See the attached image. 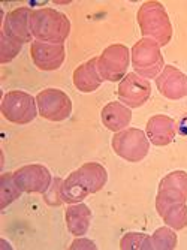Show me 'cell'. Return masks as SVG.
<instances>
[{
  "instance_id": "cell-1",
  "label": "cell",
  "mask_w": 187,
  "mask_h": 250,
  "mask_svg": "<svg viewBox=\"0 0 187 250\" xmlns=\"http://www.w3.org/2000/svg\"><path fill=\"white\" fill-rule=\"evenodd\" d=\"M108 180L106 169L99 164H85L69 174L62 183V199L67 204H78L91 193L99 192Z\"/></svg>"
},
{
  "instance_id": "cell-2",
  "label": "cell",
  "mask_w": 187,
  "mask_h": 250,
  "mask_svg": "<svg viewBox=\"0 0 187 250\" xmlns=\"http://www.w3.org/2000/svg\"><path fill=\"white\" fill-rule=\"evenodd\" d=\"M30 30L36 41L63 43L71 32V22L64 14L53 8H41L32 12Z\"/></svg>"
},
{
  "instance_id": "cell-3",
  "label": "cell",
  "mask_w": 187,
  "mask_h": 250,
  "mask_svg": "<svg viewBox=\"0 0 187 250\" xmlns=\"http://www.w3.org/2000/svg\"><path fill=\"white\" fill-rule=\"evenodd\" d=\"M138 22L144 38L153 39L159 47L166 45L172 38V26L169 17L159 2H145L138 11Z\"/></svg>"
},
{
  "instance_id": "cell-4",
  "label": "cell",
  "mask_w": 187,
  "mask_h": 250,
  "mask_svg": "<svg viewBox=\"0 0 187 250\" xmlns=\"http://www.w3.org/2000/svg\"><path fill=\"white\" fill-rule=\"evenodd\" d=\"M132 64L135 74H138L139 77L145 80L157 78L165 67L159 43L148 38L138 41L132 48Z\"/></svg>"
},
{
  "instance_id": "cell-5",
  "label": "cell",
  "mask_w": 187,
  "mask_h": 250,
  "mask_svg": "<svg viewBox=\"0 0 187 250\" xmlns=\"http://www.w3.org/2000/svg\"><path fill=\"white\" fill-rule=\"evenodd\" d=\"M112 148L117 156L127 162H141L148 154L150 150V140L147 133L139 129H123L115 132L112 138Z\"/></svg>"
},
{
  "instance_id": "cell-6",
  "label": "cell",
  "mask_w": 187,
  "mask_h": 250,
  "mask_svg": "<svg viewBox=\"0 0 187 250\" xmlns=\"http://www.w3.org/2000/svg\"><path fill=\"white\" fill-rule=\"evenodd\" d=\"M36 99L21 90H12L3 96L2 101V114L3 117L15 125H27L33 122L38 116Z\"/></svg>"
},
{
  "instance_id": "cell-7",
  "label": "cell",
  "mask_w": 187,
  "mask_h": 250,
  "mask_svg": "<svg viewBox=\"0 0 187 250\" xmlns=\"http://www.w3.org/2000/svg\"><path fill=\"white\" fill-rule=\"evenodd\" d=\"M39 116L50 122H63L72 112V102L59 88H45L36 96Z\"/></svg>"
},
{
  "instance_id": "cell-8",
  "label": "cell",
  "mask_w": 187,
  "mask_h": 250,
  "mask_svg": "<svg viewBox=\"0 0 187 250\" xmlns=\"http://www.w3.org/2000/svg\"><path fill=\"white\" fill-rule=\"evenodd\" d=\"M129 67V50L125 45L115 43L105 48L101 57H98V69L102 80L120 81L126 77Z\"/></svg>"
},
{
  "instance_id": "cell-9",
  "label": "cell",
  "mask_w": 187,
  "mask_h": 250,
  "mask_svg": "<svg viewBox=\"0 0 187 250\" xmlns=\"http://www.w3.org/2000/svg\"><path fill=\"white\" fill-rule=\"evenodd\" d=\"M14 178L18 188L26 193H45L53 183L51 172L42 165H27L17 169Z\"/></svg>"
},
{
  "instance_id": "cell-10",
  "label": "cell",
  "mask_w": 187,
  "mask_h": 250,
  "mask_svg": "<svg viewBox=\"0 0 187 250\" xmlns=\"http://www.w3.org/2000/svg\"><path fill=\"white\" fill-rule=\"evenodd\" d=\"M151 95V84L148 80L139 77L135 72L127 74L119 85V98L123 105L130 108L143 106Z\"/></svg>"
},
{
  "instance_id": "cell-11",
  "label": "cell",
  "mask_w": 187,
  "mask_h": 250,
  "mask_svg": "<svg viewBox=\"0 0 187 250\" xmlns=\"http://www.w3.org/2000/svg\"><path fill=\"white\" fill-rule=\"evenodd\" d=\"M32 60L41 71H56L64 62L63 43H48L35 41L30 47Z\"/></svg>"
},
{
  "instance_id": "cell-12",
  "label": "cell",
  "mask_w": 187,
  "mask_h": 250,
  "mask_svg": "<svg viewBox=\"0 0 187 250\" xmlns=\"http://www.w3.org/2000/svg\"><path fill=\"white\" fill-rule=\"evenodd\" d=\"M32 9L27 6H21L14 11H11L5 21H3V33L20 42V43H26L32 42V30H30V17H32Z\"/></svg>"
},
{
  "instance_id": "cell-13",
  "label": "cell",
  "mask_w": 187,
  "mask_h": 250,
  "mask_svg": "<svg viewBox=\"0 0 187 250\" xmlns=\"http://www.w3.org/2000/svg\"><path fill=\"white\" fill-rule=\"evenodd\" d=\"M159 92L168 99H181L187 95V77L174 66H165L156 78Z\"/></svg>"
},
{
  "instance_id": "cell-14",
  "label": "cell",
  "mask_w": 187,
  "mask_h": 250,
  "mask_svg": "<svg viewBox=\"0 0 187 250\" xmlns=\"http://www.w3.org/2000/svg\"><path fill=\"white\" fill-rule=\"evenodd\" d=\"M102 77L98 69V59H90L80 64L74 72V84L83 93H91L102 84Z\"/></svg>"
},
{
  "instance_id": "cell-15",
  "label": "cell",
  "mask_w": 187,
  "mask_h": 250,
  "mask_svg": "<svg viewBox=\"0 0 187 250\" xmlns=\"http://www.w3.org/2000/svg\"><path fill=\"white\" fill-rule=\"evenodd\" d=\"M147 136L154 146H168L175 138V122L168 116H154L147 123Z\"/></svg>"
},
{
  "instance_id": "cell-16",
  "label": "cell",
  "mask_w": 187,
  "mask_h": 250,
  "mask_svg": "<svg viewBox=\"0 0 187 250\" xmlns=\"http://www.w3.org/2000/svg\"><path fill=\"white\" fill-rule=\"evenodd\" d=\"M132 120L130 109L122 102H111L102 109V123L106 129L112 132H120L126 126H129Z\"/></svg>"
},
{
  "instance_id": "cell-17",
  "label": "cell",
  "mask_w": 187,
  "mask_h": 250,
  "mask_svg": "<svg viewBox=\"0 0 187 250\" xmlns=\"http://www.w3.org/2000/svg\"><path fill=\"white\" fill-rule=\"evenodd\" d=\"M90 222H91V211L85 204H71V207L66 210L67 229L75 237L87 234Z\"/></svg>"
},
{
  "instance_id": "cell-18",
  "label": "cell",
  "mask_w": 187,
  "mask_h": 250,
  "mask_svg": "<svg viewBox=\"0 0 187 250\" xmlns=\"http://www.w3.org/2000/svg\"><path fill=\"white\" fill-rule=\"evenodd\" d=\"M21 193L22 190L18 188L14 174H3L0 177V208H6Z\"/></svg>"
},
{
  "instance_id": "cell-19",
  "label": "cell",
  "mask_w": 187,
  "mask_h": 250,
  "mask_svg": "<svg viewBox=\"0 0 187 250\" xmlns=\"http://www.w3.org/2000/svg\"><path fill=\"white\" fill-rule=\"evenodd\" d=\"M163 220L172 229H183L187 226V207L186 202L174 204L162 214Z\"/></svg>"
},
{
  "instance_id": "cell-20",
  "label": "cell",
  "mask_w": 187,
  "mask_h": 250,
  "mask_svg": "<svg viewBox=\"0 0 187 250\" xmlns=\"http://www.w3.org/2000/svg\"><path fill=\"white\" fill-rule=\"evenodd\" d=\"M175 246H177V235L168 226L159 228L151 235V249L154 250H172L175 249Z\"/></svg>"
},
{
  "instance_id": "cell-21",
  "label": "cell",
  "mask_w": 187,
  "mask_h": 250,
  "mask_svg": "<svg viewBox=\"0 0 187 250\" xmlns=\"http://www.w3.org/2000/svg\"><path fill=\"white\" fill-rule=\"evenodd\" d=\"M159 189H166L172 192H178L187 198V172L184 171H174L168 174L160 181Z\"/></svg>"
},
{
  "instance_id": "cell-22",
  "label": "cell",
  "mask_w": 187,
  "mask_h": 250,
  "mask_svg": "<svg viewBox=\"0 0 187 250\" xmlns=\"http://www.w3.org/2000/svg\"><path fill=\"white\" fill-rule=\"evenodd\" d=\"M120 249H125V250H130V249L147 250V249H151V237H147L141 232H129L122 238Z\"/></svg>"
},
{
  "instance_id": "cell-23",
  "label": "cell",
  "mask_w": 187,
  "mask_h": 250,
  "mask_svg": "<svg viewBox=\"0 0 187 250\" xmlns=\"http://www.w3.org/2000/svg\"><path fill=\"white\" fill-rule=\"evenodd\" d=\"M21 45L22 43L8 38L2 32V51H0V63H8L12 59H15L18 56V53L21 51Z\"/></svg>"
},
{
  "instance_id": "cell-24",
  "label": "cell",
  "mask_w": 187,
  "mask_h": 250,
  "mask_svg": "<svg viewBox=\"0 0 187 250\" xmlns=\"http://www.w3.org/2000/svg\"><path fill=\"white\" fill-rule=\"evenodd\" d=\"M62 183H63V180H60V178L53 180L50 189L43 193V199L46 204H50V206H60V204L63 202V199H62Z\"/></svg>"
},
{
  "instance_id": "cell-25",
  "label": "cell",
  "mask_w": 187,
  "mask_h": 250,
  "mask_svg": "<svg viewBox=\"0 0 187 250\" xmlns=\"http://www.w3.org/2000/svg\"><path fill=\"white\" fill-rule=\"evenodd\" d=\"M71 249H96V246L90 240H75L71 244Z\"/></svg>"
}]
</instances>
